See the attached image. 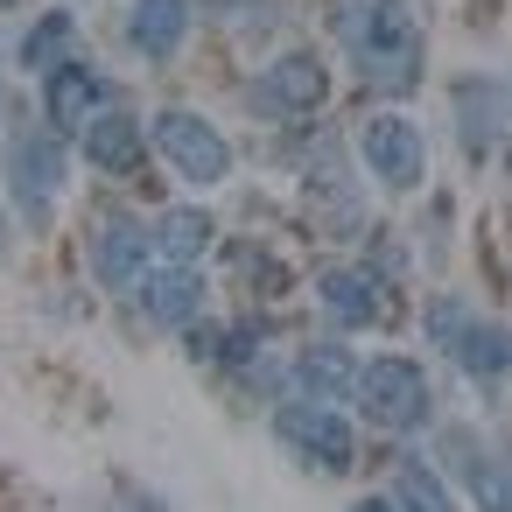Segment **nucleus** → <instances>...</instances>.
<instances>
[{"mask_svg":"<svg viewBox=\"0 0 512 512\" xmlns=\"http://www.w3.org/2000/svg\"><path fill=\"white\" fill-rule=\"evenodd\" d=\"M337 43L351 50L358 78L372 92H414L421 85V29L400 0H337Z\"/></svg>","mask_w":512,"mask_h":512,"instance_id":"nucleus-1","label":"nucleus"},{"mask_svg":"<svg viewBox=\"0 0 512 512\" xmlns=\"http://www.w3.org/2000/svg\"><path fill=\"white\" fill-rule=\"evenodd\" d=\"M358 414L386 435H407L435 414V393H428V372L414 358H372L358 365Z\"/></svg>","mask_w":512,"mask_h":512,"instance_id":"nucleus-2","label":"nucleus"},{"mask_svg":"<svg viewBox=\"0 0 512 512\" xmlns=\"http://www.w3.org/2000/svg\"><path fill=\"white\" fill-rule=\"evenodd\" d=\"M428 330H435V344H442L470 379H512V330H505V323H484V316H470L463 302H435V309H428Z\"/></svg>","mask_w":512,"mask_h":512,"instance_id":"nucleus-3","label":"nucleus"},{"mask_svg":"<svg viewBox=\"0 0 512 512\" xmlns=\"http://www.w3.org/2000/svg\"><path fill=\"white\" fill-rule=\"evenodd\" d=\"M148 141L190 176V183H225V169H232V148H225V134L211 127V120H197V113H183V106H169V113H155V127H148Z\"/></svg>","mask_w":512,"mask_h":512,"instance_id":"nucleus-4","label":"nucleus"},{"mask_svg":"<svg viewBox=\"0 0 512 512\" xmlns=\"http://www.w3.org/2000/svg\"><path fill=\"white\" fill-rule=\"evenodd\" d=\"M358 155H365V169H372L386 190H414V183H421V169H428L421 127H414V120H400V113H372V120L358 127Z\"/></svg>","mask_w":512,"mask_h":512,"instance_id":"nucleus-5","label":"nucleus"},{"mask_svg":"<svg viewBox=\"0 0 512 512\" xmlns=\"http://www.w3.org/2000/svg\"><path fill=\"white\" fill-rule=\"evenodd\" d=\"M323 99H330V71H323V57H309V50L274 57V64L260 71V85H253V106L274 113V120H302V113H316Z\"/></svg>","mask_w":512,"mask_h":512,"instance_id":"nucleus-6","label":"nucleus"},{"mask_svg":"<svg viewBox=\"0 0 512 512\" xmlns=\"http://www.w3.org/2000/svg\"><path fill=\"white\" fill-rule=\"evenodd\" d=\"M274 428L309 456V463H323V470H351V421L330 407V400H288L281 414H274Z\"/></svg>","mask_w":512,"mask_h":512,"instance_id":"nucleus-7","label":"nucleus"},{"mask_svg":"<svg viewBox=\"0 0 512 512\" xmlns=\"http://www.w3.org/2000/svg\"><path fill=\"white\" fill-rule=\"evenodd\" d=\"M99 106H106V78H99L92 64H57V71H43V113H50L57 134H85V127L99 120Z\"/></svg>","mask_w":512,"mask_h":512,"instance_id":"nucleus-8","label":"nucleus"},{"mask_svg":"<svg viewBox=\"0 0 512 512\" xmlns=\"http://www.w3.org/2000/svg\"><path fill=\"white\" fill-rule=\"evenodd\" d=\"M8 183H15V197H22V211H29V218H43V211H50V197L64 190V148H57L50 134L22 141V148L8 155Z\"/></svg>","mask_w":512,"mask_h":512,"instance_id":"nucleus-9","label":"nucleus"},{"mask_svg":"<svg viewBox=\"0 0 512 512\" xmlns=\"http://www.w3.org/2000/svg\"><path fill=\"white\" fill-rule=\"evenodd\" d=\"M148 246H155V232H141L134 218H99L92 225V274L106 288H127L148 267Z\"/></svg>","mask_w":512,"mask_h":512,"instance_id":"nucleus-10","label":"nucleus"},{"mask_svg":"<svg viewBox=\"0 0 512 512\" xmlns=\"http://www.w3.org/2000/svg\"><path fill=\"white\" fill-rule=\"evenodd\" d=\"M197 302H204V281H197V267H183V260H169L162 274L141 281V309H148V323H162V330H183V323L197 316Z\"/></svg>","mask_w":512,"mask_h":512,"instance_id":"nucleus-11","label":"nucleus"},{"mask_svg":"<svg viewBox=\"0 0 512 512\" xmlns=\"http://www.w3.org/2000/svg\"><path fill=\"white\" fill-rule=\"evenodd\" d=\"M183 36H190V0H134L127 43H134L141 57H176Z\"/></svg>","mask_w":512,"mask_h":512,"instance_id":"nucleus-12","label":"nucleus"},{"mask_svg":"<svg viewBox=\"0 0 512 512\" xmlns=\"http://www.w3.org/2000/svg\"><path fill=\"white\" fill-rule=\"evenodd\" d=\"M141 148H148V127H141L134 113H99V120L85 127V155H92V169L127 176V169L141 162Z\"/></svg>","mask_w":512,"mask_h":512,"instance_id":"nucleus-13","label":"nucleus"},{"mask_svg":"<svg viewBox=\"0 0 512 512\" xmlns=\"http://www.w3.org/2000/svg\"><path fill=\"white\" fill-rule=\"evenodd\" d=\"M316 295H323L330 323H344V330H365V323L379 316V281H372L365 267H330V274L316 281Z\"/></svg>","mask_w":512,"mask_h":512,"instance_id":"nucleus-14","label":"nucleus"},{"mask_svg":"<svg viewBox=\"0 0 512 512\" xmlns=\"http://www.w3.org/2000/svg\"><path fill=\"white\" fill-rule=\"evenodd\" d=\"M295 386L309 400H337V393H358V365H351L344 344H316V351L295 358Z\"/></svg>","mask_w":512,"mask_h":512,"instance_id":"nucleus-15","label":"nucleus"},{"mask_svg":"<svg viewBox=\"0 0 512 512\" xmlns=\"http://www.w3.org/2000/svg\"><path fill=\"white\" fill-rule=\"evenodd\" d=\"M211 239H218L211 211H190V204H183V211H162V225H155V253H162V260H183V267H190Z\"/></svg>","mask_w":512,"mask_h":512,"instance_id":"nucleus-16","label":"nucleus"},{"mask_svg":"<svg viewBox=\"0 0 512 512\" xmlns=\"http://www.w3.org/2000/svg\"><path fill=\"white\" fill-rule=\"evenodd\" d=\"M393 498H400V512H449V491H442V477L421 456H407L393 470Z\"/></svg>","mask_w":512,"mask_h":512,"instance_id":"nucleus-17","label":"nucleus"},{"mask_svg":"<svg viewBox=\"0 0 512 512\" xmlns=\"http://www.w3.org/2000/svg\"><path fill=\"white\" fill-rule=\"evenodd\" d=\"M71 15H43V29H29V43H22V64L29 71H57L64 64V50H71Z\"/></svg>","mask_w":512,"mask_h":512,"instance_id":"nucleus-18","label":"nucleus"},{"mask_svg":"<svg viewBox=\"0 0 512 512\" xmlns=\"http://www.w3.org/2000/svg\"><path fill=\"white\" fill-rule=\"evenodd\" d=\"M456 113H463L470 148H484V141L498 134V92H491V85H456Z\"/></svg>","mask_w":512,"mask_h":512,"instance_id":"nucleus-19","label":"nucleus"},{"mask_svg":"<svg viewBox=\"0 0 512 512\" xmlns=\"http://www.w3.org/2000/svg\"><path fill=\"white\" fill-rule=\"evenodd\" d=\"M470 491L484 512H512V463L505 456H477L470 463Z\"/></svg>","mask_w":512,"mask_h":512,"instance_id":"nucleus-20","label":"nucleus"},{"mask_svg":"<svg viewBox=\"0 0 512 512\" xmlns=\"http://www.w3.org/2000/svg\"><path fill=\"white\" fill-rule=\"evenodd\" d=\"M351 512H386V505H372V498H365V505H351Z\"/></svg>","mask_w":512,"mask_h":512,"instance_id":"nucleus-21","label":"nucleus"},{"mask_svg":"<svg viewBox=\"0 0 512 512\" xmlns=\"http://www.w3.org/2000/svg\"><path fill=\"white\" fill-rule=\"evenodd\" d=\"M0 8H8V0H0Z\"/></svg>","mask_w":512,"mask_h":512,"instance_id":"nucleus-22","label":"nucleus"}]
</instances>
